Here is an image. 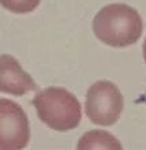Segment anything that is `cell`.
Returning <instances> with one entry per match:
<instances>
[{"label":"cell","instance_id":"cell-7","mask_svg":"<svg viewBox=\"0 0 146 150\" xmlns=\"http://www.w3.org/2000/svg\"><path fill=\"white\" fill-rule=\"evenodd\" d=\"M41 0H0V6L15 14H28L34 11Z\"/></svg>","mask_w":146,"mask_h":150},{"label":"cell","instance_id":"cell-2","mask_svg":"<svg viewBox=\"0 0 146 150\" xmlns=\"http://www.w3.org/2000/svg\"><path fill=\"white\" fill-rule=\"evenodd\" d=\"M38 119L49 128L56 131H70L79 126L82 109L78 98L62 87L44 89L33 98Z\"/></svg>","mask_w":146,"mask_h":150},{"label":"cell","instance_id":"cell-8","mask_svg":"<svg viewBox=\"0 0 146 150\" xmlns=\"http://www.w3.org/2000/svg\"><path fill=\"white\" fill-rule=\"evenodd\" d=\"M143 59L146 62V40H145V42H143Z\"/></svg>","mask_w":146,"mask_h":150},{"label":"cell","instance_id":"cell-1","mask_svg":"<svg viewBox=\"0 0 146 150\" xmlns=\"http://www.w3.org/2000/svg\"><path fill=\"white\" fill-rule=\"evenodd\" d=\"M143 22L135 8L115 3L105 6L93 19V32L101 42L115 48L133 45L139 40Z\"/></svg>","mask_w":146,"mask_h":150},{"label":"cell","instance_id":"cell-5","mask_svg":"<svg viewBox=\"0 0 146 150\" xmlns=\"http://www.w3.org/2000/svg\"><path fill=\"white\" fill-rule=\"evenodd\" d=\"M37 89L36 82L19 62L11 55L0 56V91L12 96H23Z\"/></svg>","mask_w":146,"mask_h":150},{"label":"cell","instance_id":"cell-6","mask_svg":"<svg viewBox=\"0 0 146 150\" xmlns=\"http://www.w3.org/2000/svg\"><path fill=\"white\" fill-rule=\"evenodd\" d=\"M79 150L86 149H122V145L112 134L105 131H89L79 139Z\"/></svg>","mask_w":146,"mask_h":150},{"label":"cell","instance_id":"cell-3","mask_svg":"<svg viewBox=\"0 0 146 150\" xmlns=\"http://www.w3.org/2000/svg\"><path fill=\"white\" fill-rule=\"evenodd\" d=\"M124 100L119 87L109 81H97L89 87L85 103L87 117L99 126H112L122 115Z\"/></svg>","mask_w":146,"mask_h":150},{"label":"cell","instance_id":"cell-4","mask_svg":"<svg viewBox=\"0 0 146 150\" xmlns=\"http://www.w3.org/2000/svg\"><path fill=\"white\" fill-rule=\"evenodd\" d=\"M30 141L29 120L19 104L0 98V150H21Z\"/></svg>","mask_w":146,"mask_h":150}]
</instances>
